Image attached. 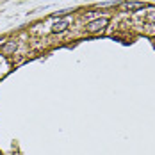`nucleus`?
I'll return each instance as SVG.
<instances>
[{"instance_id":"1","label":"nucleus","mask_w":155,"mask_h":155,"mask_svg":"<svg viewBox=\"0 0 155 155\" xmlns=\"http://www.w3.org/2000/svg\"><path fill=\"white\" fill-rule=\"evenodd\" d=\"M109 25V18H98V20H93V21H89L87 25H86V32H89V34H96V32H102L105 27Z\"/></svg>"},{"instance_id":"2","label":"nucleus","mask_w":155,"mask_h":155,"mask_svg":"<svg viewBox=\"0 0 155 155\" xmlns=\"http://www.w3.org/2000/svg\"><path fill=\"white\" fill-rule=\"evenodd\" d=\"M123 11H128V13H134V11H141L144 5L141 4V2H123L121 5H120Z\"/></svg>"},{"instance_id":"3","label":"nucleus","mask_w":155,"mask_h":155,"mask_svg":"<svg viewBox=\"0 0 155 155\" xmlns=\"http://www.w3.org/2000/svg\"><path fill=\"white\" fill-rule=\"evenodd\" d=\"M68 25H70V18L59 20V21H55V23L52 25V32H55V34H59V32H64Z\"/></svg>"},{"instance_id":"4","label":"nucleus","mask_w":155,"mask_h":155,"mask_svg":"<svg viewBox=\"0 0 155 155\" xmlns=\"http://www.w3.org/2000/svg\"><path fill=\"white\" fill-rule=\"evenodd\" d=\"M16 50V43L15 41H9L5 47H2V54H5V55H9V54H13Z\"/></svg>"},{"instance_id":"5","label":"nucleus","mask_w":155,"mask_h":155,"mask_svg":"<svg viewBox=\"0 0 155 155\" xmlns=\"http://www.w3.org/2000/svg\"><path fill=\"white\" fill-rule=\"evenodd\" d=\"M144 18H146L148 23H155V9H150V13H146Z\"/></svg>"},{"instance_id":"6","label":"nucleus","mask_w":155,"mask_h":155,"mask_svg":"<svg viewBox=\"0 0 155 155\" xmlns=\"http://www.w3.org/2000/svg\"><path fill=\"white\" fill-rule=\"evenodd\" d=\"M144 32H146V34H155V23H146Z\"/></svg>"}]
</instances>
